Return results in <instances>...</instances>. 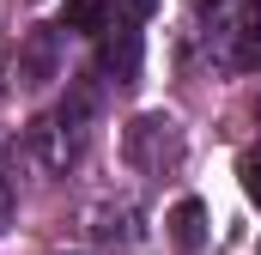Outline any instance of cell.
<instances>
[{
	"instance_id": "1",
	"label": "cell",
	"mask_w": 261,
	"mask_h": 255,
	"mask_svg": "<svg viewBox=\"0 0 261 255\" xmlns=\"http://www.w3.org/2000/svg\"><path fill=\"white\" fill-rule=\"evenodd\" d=\"M97 61H103V73H116L122 85H134L140 79V31H103V43H97Z\"/></svg>"
},
{
	"instance_id": "2",
	"label": "cell",
	"mask_w": 261,
	"mask_h": 255,
	"mask_svg": "<svg viewBox=\"0 0 261 255\" xmlns=\"http://www.w3.org/2000/svg\"><path fill=\"white\" fill-rule=\"evenodd\" d=\"M170 243L182 255H195L206 243V207L200 200H176V213H170Z\"/></svg>"
},
{
	"instance_id": "3",
	"label": "cell",
	"mask_w": 261,
	"mask_h": 255,
	"mask_svg": "<svg viewBox=\"0 0 261 255\" xmlns=\"http://www.w3.org/2000/svg\"><path fill=\"white\" fill-rule=\"evenodd\" d=\"M61 31L103 37V31H110V0H67V6H61Z\"/></svg>"
},
{
	"instance_id": "4",
	"label": "cell",
	"mask_w": 261,
	"mask_h": 255,
	"mask_svg": "<svg viewBox=\"0 0 261 255\" xmlns=\"http://www.w3.org/2000/svg\"><path fill=\"white\" fill-rule=\"evenodd\" d=\"M243 194L261 207V146H255V152H243Z\"/></svg>"
},
{
	"instance_id": "5",
	"label": "cell",
	"mask_w": 261,
	"mask_h": 255,
	"mask_svg": "<svg viewBox=\"0 0 261 255\" xmlns=\"http://www.w3.org/2000/svg\"><path fill=\"white\" fill-rule=\"evenodd\" d=\"M116 6H122L128 18H152V12H158V0H116Z\"/></svg>"
},
{
	"instance_id": "6",
	"label": "cell",
	"mask_w": 261,
	"mask_h": 255,
	"mask_svg": "<svg viewBox=\"0 0 261 255\" xmlns=\"http://www.w3.org/2000/svg\"><path fill=\"white\" fill-rule=\"evenodd\" d=\"M6 225H12V183L0 176V231H6Z\"/></svg>"
},
{
	"instance_id": "7",
	"label": "cell",
	"mask_w": 261,
	"mask_h": 255,
	"mask_svg": "<svg viewBox=\"0 0 261 255\" xmlns=\"http://www.w3.org/2000/svg\"><path fill=\"white\" fill-rule=\"evenodd\" d=\"M249 37H261V0H249Z\"/></svg>"
},
{
	"instance_id": "8",
	"label": "cell",
	"mask_w": 261,
	"mask_h": 255,
	"mask_svg": "<svg viewBox=\"0 0 261 255\" xmlns=\"http://www.w3.org/2000/svg\"><path fill=\"white\" fill-rule=\"evenodd\" d=\"M195 6H219V0H195Z\"/></svg>"
}]
</instances>
